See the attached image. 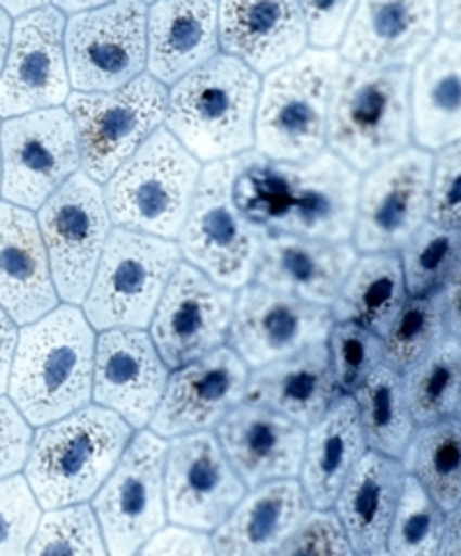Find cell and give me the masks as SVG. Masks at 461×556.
Segmentation results:
<instances>
[{
	"instance_id": "obj_1",
	"label": "cell",
	"mask_w": 461,
	"mask_h": 556,
	"mask_svg": "<svg viewBox=\"0 0 461 556\" xmlns=\"http://www.w3.org/2000/svg\"><path fill=\"white\" fill-rule=\"evenodd\" d=\"M360 174L332 151L305 162L270 160L256 148L235 155L238 208L270 233L350 240Z\"/></svg>"
},
{
	"instance_id": "obj_2",
	"label": "cell",
	"mask_w": 461,
	"mask_h": 556,
	"mask_svg": "<svg viewBox=\"0 0 461 556\" xmlns=\"http://www.w3.org/2000/svg\"><path fill=\"white\" fill-rule=\"evenodd\" d=\"M92 367L95 332L86 314L72 303L53 307L18 332L10 400L30 425L42 428L90 402Z\"/></svg>"
},
{
	"instance_id": "obj_3",
	"label": "cell",
	"mask_w": 461,
	"mask_h": 556,
	"mask_svg": "<svg viewBox=\"0 0 461 556\" xmlns=\"http://www.w3.org/2000/svg\"><path fill=\"white\" fill-rule=\"evenodd\" d=\"M258 90V72L219 51L171 84L164 125L199 162L235 157L254 148Z\"/></svg>"
},
{
	"instance_id": "obj_4",
	"label": "cell",
	"mask_w": 461,
	"mask_h": 556,
	"mask_svg": "<svg viewBox=\"0 0 461 556\" xmlns=\"http://www.w3.org/2000/svg\"><path fill=\"white\" fill-rule=\"evenodd\" d=\"M411 141V67L342 61L328 109V151L364 174Z\"/></svg>"
},
{
	"instance_id": "obj_5",
	"label": "cell",
	"mask_w": 461,
	"mask_h": 556,
	"mask_svg": "<svg viewBox=\"0 0 461 556\" xmlns=\"http://www.w3.org/2000/svg\"><path fill=\"white\" fill-rule=\"evenodd\" d=\"M129 439L132 425L102 404H86L42 425L24 465L35 498L47 510L88 502L118 465Z\"/></svg>"
},
{
	"instance_id": "obj_6",
	"label": "cell",
	"mask_w": 461,
	"mask_h": 556,
	"mask_svg": "<svg viewBox=\"0 0 461 556\" xmlns=\"http://www.w3.org/2000/svg\"><path fill=\"white\" fill-rule=\"evenodd\" d=\"M340 65V51L311 47L266 74L254 118L258 153L305 162L325 151L328 109Z\"/></svg>"
},
{
	"instance_id": "obj_7",
	"label": "cell",
	"mask_w": 461,
	"mask_h": 556,
	"mask_svg": "<svg viewBox=\"0 0 461 556\" xmlns=\"http://www.w3.org/2000/svg\"><path fill=\"white\" fill-rule=\"evenodd\" d=\"M201 162L164 125L106 180L116 227L178 240L192 208Z\"/></svg>"
},
{
	"instance_id": "obj_8",
	"label": "cell",
	"mask_w": 461,
	"mask_h": 556,
	"mask_svg": "<svg viewBox=\"0 0 461 556\" xmlns=\"http://www.w3.org/2000/svg\"><path fill=\"white\" fill-rule=\"evenodd\" d=\"M235 157L206 162L184 219L180 254L221 287L240 289L254 280L268 229L252 222L233 199Z\"/></svg>"
},
{
	"instance_id": "obj_9",
	"label": "cell",
	"mask_w": 461,
	"mask_h": 556,
	"mask_svg": "<svg viewBox=\"0 0 461 556\" xmlns=\"http://www.w3.org/2000/svg\"><path fill=\"white\" fill-rule=\"evenodd\" d=\"M180 256L174 240L123 227L111 229L84 299L88 324L95 330L151 326Z\"/></svg>"
},
{
	"instance_id": "obj_10",
	"label": "cell",
	"mask_w": 461,
	"mask_h": 556,
	"mask_svg": "<svg viewBox=\"0 0 461 556\" xmlns=\"http://www.w3.org/2000/svg\"><path fill=\"white\" fill-rule=\"evenodd\" d=\"M169 90L151 72L114 90H74L65 100L77 129L81 166L106 182L166 121Z\"/></svg>"
},
{
	"instance_id": "obj_11",
	"label": "cell",
	"mask_w": 461,
	"mask_h": 556,
	"mask_svg": "<svg viewBox=\"0 0 461 556\" xmlns=\"http://www.w3.org/2000/svg\"><path fill=\"white\" fill-rule=\"evenodd\" d=\"M40 225L55 291L65 303H84L111 233L102 182L72 174L42 206Z\"/></svg>"
},
{
	"instance_id": "obj_12",
	"label": "cell",
	"mask_w": 461,
	"mask_h": 556,
	"mask_svg": "<svg viewBox=\"0 0 461 556\" xmlns=\"http://www.w3.org/2000/svg\"><path fill=\"white\" fill-rule=\"evenodd\" d=\"M3 197L28 211L42 203L81 169L77 129L65 106L12 116L0 127Z\"/></svg>"
},
{
	"instance_id": "obj_13",
	"label": "cell",
	"mask_w": 461,
	"mask_h": 556,
	"mask_svg": "<svg viewBox=\"0 0 461 556\" xmlns=\"http://www.w3.org/2000/svg\"><path fill=\"white\" fill-rule=\"evenodd\" d=\"M169 443L153 430L129 439L118 465L92 498L111 554H135L166 525L164 462Z\"/></svg>"
},
{
	"instance_id": "obj_14",
	"label": "cell",
	"mask_w": 461,
	"mask_h": 556,
	"mask_svg": "<svg viewBox=\"0 0 461 556\" xmlns=\"http://www.w3.org/2000/svg\"><path fill=\"white\" fill-rule=\"evenodd\" d=\"M148 5L111 0L65 22V55L74 90H114L145 72Z\"/></svg>"
},
{
	"instance_id": "obj_15",
	"label": "cell",
	"mask_w": 461,
	"mask_h": 556,
	"mask_svg": "<svg viewBox=\"0 0 461 556\" xmlns=\"http://www.w3.org/2000/svg\"><path fill=\"white\" fill-rule=\"evenodd\" d=\"M432 153L409 146L364 172L358 190L354 245L358 252H399L430 219Z\"/></svg>"
},
{
	"instance_id": "obj_16",
	"label": "cell",
	"mask_w": 461,
	"mask_h": 556,
	"mask_svg": "<svg viewBox=\"0 0 461 556\" xmlns=\"http://www.w3.org/2000/svg\"><path fill=\"white\" fill-rule=\"evenodd\" d=\"M235 289L221 287L196 266L180 262L151 321V338L169 369L225 346L233 321Z\"/></svg>"
},
{
	"instance_id": "obj_17",
	"label": "cell",
	"mask_w": 461,
	"mask_h": 556,
	"mask_svg": "<svg viewBox=\"0 0 461 556\" xmlns=\"http://www.w3.org/2000/svg\"><path fill=\"white\" fill-rule=\"evenodd\" d=\"M65 14L44 5L16 16L0 72V116L63 106L72 92L65 55Z\"/></svg>"
},
{
	"instance_id": "obj_18",
	"label": "cell",
	"mask_w": 461,
	"mask_h": 556,
	"mask_svg": "<svg viewBox=\"0 0 461 556\" xmlns=\"http://www.w3.org/2000/svg\"><path fill=\"white\" fill-rule=\"evenodd\" d=\"M245 490L213 430L174 437L166 448L164 498L174 525L215 531Z\"/></svg>"
},
{
	"instance_id": "obj_19",
	"label": "cell",
	"mask_w": 461,
	"mask_h": 556,
	"mask_svg": "<svg viewBox=\"0 0 461 556\" xmlns=\"http://www.w3.org/2000/svg\"><path fill=\"white\" fill-rule=\"evenodd\" d=\"M332 324L335 319L330 305H317L249 282L235 293L227 342L254 369L328 342Z\"/></svg>"
},
{
	"instance_id": "obj_20",
	"label": "cell",
	"mask_w": 461,
	"mask_h": 556,
	"mask_svg": "<svg viewBox=\"0 0 461 556\" xmlns=\"http://www.w3.org/2000/svg\"><path fill=\"white\" fill-rule=\"evenodd\" d=\"M249 367L231 346L176 367L166 381L151 428L164 439L217 428L247 397Z\"/></svg>"
},
{
	"instance_id": "obj_21",
	"label": "cell",
	"mask_w": 461,
	"mask_h": 556,
	"mask_svg": "<svg viewBox=\"0 0 461 556\" xmlns=\"http://www.w3.org/2000/svg\"><path fill=\"white\" fill-rule=\"evenodd\" d=\"M169 381V367L143 328H106L95 340L92 397L132 428L151 422Z\"/></svg>"
},
{
	"instance_id": "obj_22",
	"label": "cell",
	"mask_w": 461,
	"mask_h": 556,
	"mask_svg": "<svg viewBox=\"0 0 461 556\" xmlns=\"http://www.w3.org/2000/svg\"><path fill=\"white\" fill-rule=\"evenodd\" d=\"M438 35V0H358L340 55L358 65L413 67Z\"/></svg>"
},
{
	"instance_id": "obj_23",
	"label": "cell",
	"mask_w": 461,
	"mask_h": 556,
	"mask_svg": "<svg viewBox=\"0 0 461 556\" xmlns=\"http://www.w3.org/2000/svg\"><path fill=\"white\" fill-rule=\"evenodd\" d=\"M305 437L303 425L249 400L217 425L221 448L249 490L270 480L298 478Z\"/></svg>"
},
{
	"instance_id": "obj_24",
	"label": "cell",
	"mask_w": 461,
	"mask_h": 556,
	"mask_svg": "<svg viewBox=\"0 0 461 556\" xmlns=\"http://www.w3.org/2000/svg\"><path fill=\"white\" fill-rule=\"evenodd\" d=\"M356 258L358 250L350 240L268 233L252 282L332 305Z\"/></svg>"
},
{
	"instance_id": "obj_25",
	"label": "cell",
	"mask_w": 461,
	"mask_h": 556,
	"mask_svg": "<svg viewBox=\"0 0 461 556\" xmlns=\"http://www.w3.org/2000/svg\"><path fill=\"white\" fill-rule=\"evenodd\" d=\"M0 307L28 326L59 307L40 225L28 208L0 203Z\"/></svg>"
},
{
	"instance_id": "obj_26",
	"label": "cell",
	"mask_w": 461,
	"mask_h": 556,
	"mask_svg": "<svg viewBox=\"0 0 461 556\" xmlns=\"http://www.w3.org/2000/svg\"><path fill=\"white\" fill-rule=\"evenodd\" d=\"M309 45L298 0H219V49L268 74Z\"/></svg>"
},
{
	"instance_id": "obj_27",
	"label": "cell",
	"mask_w": 461,
	"mask_h": 556,
	"mask_svg": "<svg viewBox=\"0 0 461 556\" xmlns=\"http://www.w3.org/2000/svg\"><path fill=\"white\" fill-rule=\"evenodd\" d=\"M145 35V70L171 86L221 51L219 0H155L148 5Z\"/></svg>"
},
{
	"instance_id": "obj_28",
	"label": "cell",
	"mask_w": 461,
	"mask_h": 556,
	"mask_svg": "<svg viewBox=\"0 0 461 556\" xmlns=\"http://www.w3.org/2000/svg\"><path fill=\"white\" fill-rule=\"evenodd\" d=\"M340 395L328 344L321 342L295 356L254 367L245 400L264 404L307 430Z\"/></svg>"
},
{
	"instance_id": "obj_29",
	"label": "cell",
	"mask_w": 461,
	"mask_h": 556,
	"mask_svg": "<svg viewBox=\"0 0 461 556\" xmlns=\"http://www.w3.org/2000/svg\"><path fill=\"white\" fill-rule=\"evenodd\" d=\"M309 510V498L295 478L252 488L215 529V554H277Z\"/></svg>"
},
{
	"instance_id": "obj_30",
	"label": "cell",
	"mask_w": 461,
	"mask_h": 556,
	"mask_svg": "<svg viewBox=\"0 0 461 556\" xmlns=\"http://www.w3.org/2000/svg\"><path fill=\"white\" fill-rule=\"evenodd\" d=\"M406 469L401 459L367 451L342 485L340 515L354 554H387V531L399 504Z\"/></svg>"
},
{
	"instance_id": "obj_31",
	"label": "cell",
	"mask_w": 461,
	"mask_h": 556,
	"mask_svg": "<svg viewBox=\"0 0 461 556\" xmlns=\"http://www.w3.org/2000/svg\"><path fill=\"white\" fill-rule=\"evenodd\" d=\"M413 141L424 151L461 139V40L438 35L411 67Z\"/></svg>"
},
{
	"instance_id": "obj_32",
	"label": "cell",
	"mask_w": 461,
	"mask_h": 556,
	"mask_svg": "<svg viewBox=\"0 0 461 556\" xmlns=\"http://www.w3.org/2000/svg\"><path fill=\"white\" fill-rule=\"evenodd\" d=\"M367 451L356 400L342 393L307 428L298 476L311 508L335 506L342 485Z\"/></svg>"
},
{
	"instance_id": "obj_33",
	"label": "cell",
	"mask_w": 461,
	"mask_h": 556,
	"mask_svg": "<svg viewBox=\"0 0 461 556\" xmlns=\"http://www.w3.org/2000/svg\"><path fill=\"white\" fill-rule=\"evenodd\" d=\"M406 299L399 252H358L330 309L335 321H358L383 338Z\"/></svg>"
},
{
	"instance_id": "obj_34",
	"label": "cell",
	"mask_w": 461,
	"mask_h": 556,
	"mask_svg": "<svg viewBox=\"0 0 461 556\" xmlns=\"http://www.w3.org/2000/svg\"><path fill=\"white\" fill-rule=\"evenodd\" d=\"M369 451L401 459L415 432L404 381L390 365H379L354 393Z\"/></svg>"
},
{
	"instance_id": "obj_35",
	"label": "cell",
	"mask_w": 461,
	"mask_h": 556,
	"mask_svg": "<svg viewBox=\"0 0 461 556\" xmlns=\"http://www.w3.org/2000/svg\"><path fill=\"white\" fill-rule=\"evenodd\" d=\"M401 465L443 510H450L461 502V420L448 416L418 425Z\"/></svg>"
},
{
	"instance_id": "obj_36",
	"label": "cell",
	"mask_w": 461,
	"mask_h": 556,
	"mask_svg": "<svg viewBox=\"0 0 461 556\" xmlns=\"http://www.w3.org/2000/svg\"><path fill=\"white\" fill-rule=\"evenodd\" d=\"M401 381L415 425L454 416L461 395V340L446 332L427 356L401 372Z\"/></svg>"
},
{
	"instance_id": "obj_37",
	"label": "cell",
	"mask_w": 461,
	"mask_h": 556,
	"mask_svg": "<svg viewBox=\"0 0 461 556\" xmlns=\"http://www.w3.org/2000/svg\"><path fill=\"white\" fill-rule=\"evenodd\" d=\"M406 289L411 295L446 287L461 266V227L427 219L399 250Z\"/></svg>"
},
{
	"instance_id": "obj_38",
	"label": "cell",
	"mask_w": 461,
	"mask_h": 556,
	"mask_svg": "<svg viewBox=\"0 0 461 556\" xmlns=\"http://www.w3.org/2000/svg\"><path fill=\"white\" fill-rule=\"evenodd\" d=\"M446 314H443V291L411 295L404 301L393 326L383 336L385 365L406 372L446 336Z\"/></svg>"
},
{
	"instance_id": "obj_39",
	"label": "cell",
	"mask_w": 461,
	"mask_h": 556,
	"mask_svg": "<svg viewBox=\"0 0 461 556\" xmlns=\"http://www.w3.org/2000/svg\"><path fill=\"white\" fill-rule=\"evenodd\" d=\"M446 510L424 492L413 476L406 473L399 504L387 531V554H438Z\"/></svg>"
},
{
	"instance_id": "obj_40",
	"label": "cell",
	"mask_w": 461,
	"mask_h": 556,
	"mask_svg": "<svg viewBox=\"0 0 461 556\" xmlns=\"http://www.w3.org/2000/svg\"><path fill=\"white\" fill-rule=\"evenodd\" d=\"M30 554H104V535L98 515L86 502L49 508L35 529Z\"/></svg>"
},
{
	"instance_id": "obj_41",
	"label": "cell",
	"mask_w": 461,
	"mask_h": 556,
	"mask_svg": "<svg viewBox=\"0 0 461 556\" xmlns=\"http://www.w3.org/2000/svg\"><path fill=\"white\" fill-rule=\"evenodd\" d=\"M325 344L337 388L346 395H354L360 383L385 363L383 338L358 321L332 324Z\"/></svg>"
},
{
	"instance_id": "obj_42",
	"label": "cell",
	"mask_w": 461,
	"mask_h": 556,
	"mask_svg": "<svg viewBox=\"0 0 461 556\" xmlns=\"http://www.w3.org/2000/svg\"><path fill=\"white\" fill-rule=\"evenodd\" d=\"M40 517V502L26 478H0V554L28 552Z\"/></svg>"
},
{
	"instance_id": "obj_43",
	"label": "cell",
	"mask_w": 461,
	"mask_h": 556,
	"mask_svg": "<svg viewBox=\"0 0 461 556\" xmlns=\"http://www.w3.org/2000/svg\"><path fill=\"white\" fill-rule=\"evenodd\" d=\"M430 219L461 227V139L432 153Z\"/></svg>"
},
{
	"instance_id": "obj_44",
	"label": "cell",
	"mask_w": 461,
	"mask_h": 556,
	"mask_svg": "<svg viewBox=\"0 0 461 556\" xmlns=\"http://www.w3.org/2000/svg\"><path fill=\"white\" fill-rule=\"evenodd\" d=\"M277 554H354V547L335 510L311 508Z\"/></svg>"
},
{
	"instance_id": "obj_45",
	"label": "cell",
	"mask_w": 461,
	"mask_h": 556,
	"mask_svg": "<svg viewBox=\"0 0 461 556\" xmlns=\"http://www.w3.org/2000/svg\"><path fill=\"white\" fill-rule=\"evenodd\" d=\"M305 14L309 45L317 49H335L348 26L358 0H298Z\"/></svg>"
},
{
	"instance_id": "obj_46",
	"label": "cell",
	"mask_w": 461,
	"mask_h": 556,
	"mask_svg": "<svg viewBox=\"0 0 461 556\" xmlns=\"http://www.w3.org/2000/svg\"><path fill=\"white\" fill-rule=\"evenodd\" d=\"M30 422L16 409L12 400L0 397V478L24 469L30 451Z\"/></svg>"
},
{
	"instance_id": "obj_47",
	"label": "cell",
	"mask_w": 461,
	"mask_h": 556,
	"mask_svg": "<svg viewBox=\"0 0 461 556\" xmlns=\"http://www.w3.org/2000/svg\"><path fill=\"white\" fill-rule=\"evenodd\" d=\"M141 554H215L213 535L208 531H199L190 527H162L157 533L148 539L141 549Z\"/></svg>"
},
{
	"instance_id": "obj_48",
	"label": "cell",
	"mask_w": 461,
	"mask_h": 556,
	"mask_svg": "<svg viewBox=\"0 0 461 556\" xmlns=\"http://www.w3.org/2000/svg\"><path fill=\"white\" fill-rule=\"evenodd\" d=\"M16 340H18L16 324H14L10 314L3 307H0V395L8 391Z\"/></svg>"
},
{
	"instance_id": "obj_49",
	"label": "cell",
	"mask_w": 461,
	"mask_h": 556,
	"mask_svg": "<svg viewBox=\"0 0 461 556\" xmlns=\"http://www.w3.org/2000/svg\"><path fill=\"white\" fill-rule=\"evenodd\" d=\"M440 291L443 314H446V330L457 340H461V266Z\"/></svg>"
},
{
	"instance_id": "obj_50",
	"label": "cell",
	"mask_w": 461,
	"mask_h": 556,
	"mask_svg": "<svg viewBox=\"0 0 461 556\" xmlns=\"http://www.w3.org/2000/svg\"><path fill=\"white\" fill-rule=\"evenodd\" d=\"M438 554H461V502L446 510Z\"/></svg>"
},
{
	"instance_id": "obj_51",
	"label": "cell",
	"mask_w": 461,
	"mask_h": 556,
	"mask_svg": "<svg viewBox=\"0 0 461 556\" xmlns=\"http://www.w3.org/2000/svg\"><path fill=\"white\" fill-rule=\"evenodd\" d=\"M440 33L461 40V0H438Z\"/></svg>"
},
{
	"instance_id": "obj_52",
	"label": "cell",
	"mask_w": 461,
	"mask_h": 556,
	"mask_svg": "<svg viewBox=\"0 0 461 556\" xmlns=\"http://www.w3.org/2000/svg\"><path fill=\"white\" fill-rule=\"evenodd\" d=\"M51 5V0H0V8H3L10 16H22L30 10Z\"/></svg>"
},
{
	"instance_id": "obj_53",
	"label": "cell",
	"mask_w": 461,
	"mask_h": 556,
	"mask_svg": "<svg viewBox=\"0 0 461 556\" xmlns=\"http://www.w3.org/2000/svg\"><path fill=\"white\" fill-rule=\"evenodd\" d=\"M111 0H51V5L59 8L63 14H74V12H84L90 8H100L106 5Z\"/></svg>"
},
{
	"instance_id": "obj_54",
	"label": "cell",
	"mask_w": 461,
	"mask_h": 556,
	"mask_svg": "<svg viewBox=\"0 0 461 556\" xmlns=\"http://www.w3.org/2000/svg\"><path fill=\"white\" fill-rule=\"evenodd\" d=\"M10 35H12V18L3 8H0V72H3V67H5L8 49H10Z\"/></svg>"
},
{
	"instance_id": "obj_55",
	"label": "cell",
	"mask_w": 461,
	"mask_h": 556,
	"mask_svg": "<svg viewBox=\"0 0 461 556\" xmlns=\"http://www.w3.org/2000/svg\"><path fill=\"white\" fill-rule=\"evenodd\" d=\"M454 416L461 420V395H459V404H457V412H454Z\"/></svg>"
},
{
	"instance_id": "obj_56",
	"label": "cell",
	"mask_w": 461,
	"mask_h": 556,
	"mask_svg": "<svg viewBox=\"0 0 461 556\" xmlns=\"http://www.w3.org/2000/svg\"><path fill=\"white\" fill-rule=\"evenodd\" d=\"M0 178H3V157H0Z\"/></svg>"
},
{
	"instance_id": "obj_57",
	"label": "cell",
	"mask_w": 461,
	"mask_h": 556,
	"mask_svg": "<svg viewBox=\"0 0 461 556\" xmlns=\"http://www.w3.org/2000/svg\"><path fill=\"white\" fill-rule=\"evenodd\" d=\"M143 3H145V5H151V3H155V0H143Z\"/></svg>"
}]
</instances>
